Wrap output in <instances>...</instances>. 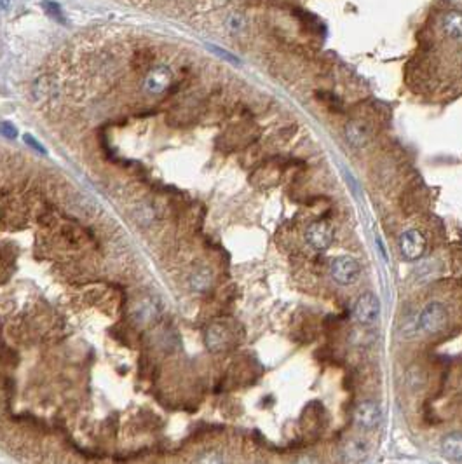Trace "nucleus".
I'll return each instance as SVG.
<instances>
[{
    "mask_svg": "<svg viewBox=\"0 0 462 464\" xmlns=\"http://www.w3.org/2000/svg\"><path fill=\"white\" fill-rule=\"evenodd\" d=\"M208 48H210V51H213L215 55H218V56H220V58L227 59V62H231V63H236V65H238V63H239V59L236 58L234 55H231V52H227V51H224V49L217 48V45H208Z\"/></svg>",
    "mask_w": 462,
    "mask_h": 464,
    "instance_id": "6ab92c4d",
    "label": "nucleus"
},
{
    "mask_svg": "<svg viewBox=\"0 0 462 464\" xmlns=\"http://www.w3.org/2000/svg\"><path fill=\"white\" fill-rule=\"evenodd\" d=\"M9 2L10 0H0V9H7V7H9Z\"/></svg>",
    "mask_w": 462,
    "mask_h": 464,
    "instance_id": "412c9836",
    "label": "nucleus"
},
{
    "mask_svg": "<svg viewBox=\"0 0 462 464\" xmlns=\"http://www.w3.org/2000/svg\"><path fill=\"white\" fill-rule=\"evenodd\" d=\"M154 313H155V309H154V304H150V302H142L140 304L138 307H136V313H135V316H136V320L140 321V323H147V321H150L152 320V316H154Z\"/></svg>",
    "mask_w": 462,
    "mask_h": 464,
    "instance_id": "4468645a",
    "label": "nucleus"
},
{
    "mask_svg": "<svg viewBox=\"0 0 462 464\" xmlns=\"http://www.w3.org/2000/svg\"><path fill=\"white\" fill-rule=\"evenodd\" d=\"M42 9L45 10V14H48L49 17L59 21V23H65V17H63V13H62V7H59L56 2H51V0H44V2H42Z\"/></svg>",
    "mask_w": 462,
    "mask_h": 464,
    "instance_id": "2eb2a0df",
    "label": "nucleus"
},
{
    "mask_svg": "<svg viewBox=\"0 0 462 464\" xmlns=\"http://www.w3.org/2000/svg\"><path fill=\"white\" fill-rule=\"evenodd\" d=\"M304 239L312 250L316 251L328 250L330 244L333 243V227L324 220L312 222V224L305 229Z\"/></svg>",
    "mask_w": 462,
    "mask_h": 464,
    "instance_id": "20e7f679",
    "label": "nucleus"
},
{
    "mask_svg": "<svg viewBox=\"0 0 462 464\" xmlns=\"http://www.w3.org/2000/svg\"><path fill=\"white\" fill-rule=\"evenodd\" d=\"M227 27L231 31H241L245 28V17L241 14H232L227 20Z\"/></svg>",
    "mask_w": 462,
    "mask_h": 464,
    "instance_id": "dca6fc26",
    "label": "nucleus"
},
{
    "mask_svg": "<svg viewBox=\"0 0 462 464\" xmlns=\"http://www.w3.org/2000/svg\"><path fill=\"white\" fill-rule=\"evenodd\" d=\"M368 454V445L361 438H354V440H349L344 447V458L347 461H361Z\"/></svg>",
    "mask_w": 462,
    "mask_h": 464,
    "instance_id": "ddd939ff",
    "label": "nucleus"
},
{
    "mask_svg": "<svg viewBox=\"0 0 462 464\" xmlns=\"http://www.w3.org/2000/svg\"><path fill=\"white\" fill-rule=\"evenodd\" d=\"M344 134H345V140H347V143L354 148L366 147L370 141L368 126H366V122H363V120H358V119L349 120V122L345 124Z\"/></svg>",
    "mask_w": 462,
    "mask_h": 464,
    "instance_id": "1a4fd4ad",
    "label": "nucleus"
},
{
    "mask_svg": "<svg viewBox=\"0 0 462 464\" xmlns=\"http://www.w3.org/2000/svg\"><path fill=\"white\" fill-rule=\"evenodd\" d=\"M197 463H224V458L218 452L210 451L204 452V456H201V458H197Z\"/></svg>",
    "mask_w": 462,
    "mask_h": 464,
    "instance_id": "a211bd4d",
    "label": "nucleus"
},
{
    "mask_svg": "<svg viewBox=\"0 0 462 464\" xmlns=\"http://www.w3.org/2000/svg\"><path fill=\"white\" fill-rule=\"evenodd\" d=\"M0 134L13 140V138L17 136V129L13 122H7V120H3V122H0Z\"/></svg>",
    "mask_w": 462,
    "mask_h": 464,
    "instance_id": "f3484780",
    "label": "nucleus"
},
{
    "mask_svg": "<svg viewBox=\"0 0 462 464\" xmlns=\"http://www.w3.org/2000/svg\"><path fill=\"white\" fill-rule=\"evenodd\" d=\"M213 271L208 267H199L197 271L192 272V276H190V288L194 290V292H199V293H204L208 292V290L211 288V285H213Z\"/></svg>",
    "mask_w": 462,
    "mask_h": 464,
    "instance_id": "f8f14e48",
    "label": "nucleus"
},
{
    "mask_svg": "<svg viewBox=\"0 0 462 464\" xmlns=\"http://www.w3.org/2000/svg\"><path fill=\"white\" fill-rule=\"evenodd\" d=\"M380 419H382V409L373 400H366L356 407L354 421L363 430H375L380 424Z\"/></svg>",
    "mask_w": 462,
    "mask_h": 464,
    "instance_id": "0eeeda50",
    "label": "nucleus"
},
{
    "mask_svg": "<svg viewBox=\"0 0 462 464\" xmlns=\"http://www.w3.org/2000/svg\"><path fill=\"white\" fill-rule=\"evenodd\" d=\"M442 28L450 38L459 41L462 38V13L461 10H449L442 20Z\"/></svg>",
    "mask_w": 462,
    "mask_h": 464,
    "instance_id": "9b49d317",
    "label": "nucleus"
},
{
    "mask_svg": "<svg viewBox=\"0 0 462 464\" xmlns=\"http://www.w3.org/2000/svg\"><path fill=\"white\" fill-rule=\"evenodd\" d=\"M449 323V309L440 300L426 304L417 318V327L429 335L440 334Z\"/></svg>",
    "mask_w": 462,
    "mask_h": 464,
    "instance_id": "f257e3e1",
    "label": "nucleus"
},
{
    "mask_svg": "<svg viewBox=\"0 0 462 464\" xmlns=\"http://www.w3.org/2000/svg\"><path fill=\"white\" fill-rule=\"evenodd\" d=\"M23 140H24V143L30 145V147L34 148V150L41 152V154H48V150H45V148H44V145H42L41 141L35 140V136H31V134H24Z\"/></svg>",
    "mask_w": 462,
    "mask_h": 464,
    "instance_id": "aec40b11",
    "label": "nucleus"
},
{
    "mask_svg": "<svg viewBox=\"0 0 462 464\" xmlns=\"http://www.w3.org/2000/svg\"><path fill=\"white\" fill-rule=\"evenodd\" d=\"M352 316L363 327H370L375 323L380 316V300L373 293L366 292L358 297L354 307H352Z\"/></svg>",
    "mask_w": 462,
    "mask_h": 464,
    "instance_id": "7ed1b4c3",
    "label": "nucleus"
},
{
    "mask_svg": "<svg viewBox=\"0 0 462 464\" xmlns=\"http://www.w3.org/2000/svg\"><path fill=\"white\" fill-rule=\"evenodd\" d=\"M440 452L445 459L449 461H462V433L459 431H452V433H447L445 437L440 442Z\"/></svg>",
    "mask_w": 462,
    "mask_h": 464,
    "instance_id": "9d476101",
    "label": "nucleus"
},
{
    "mask_svg": "<svg viewBox=\"0 0 462 464\" xmlns=\"http://www.w3.org/2000/svg\"><path fill=\"white\" fill-rule=\"evenodd\" d=\"M204 342L211 353H222L231 344V332L225 325L213 323L208 327L206 334H204Z\"/></svg>",
    "mask_w": 462,
    "mask_h": 464,
    "instance_id": "6e6552de",
    "label": "nucleus"
},
{
    "mask_svg": "<svg viewBox=\"0 0 462 464\" xmlns=\"http://www.w3.org/2000/svg\"><path fill=\"white\" fill-rule=\"evenodd\" d=\"M400 251L405 260H419L426 251V237L417 229H407L400 236Z\"/></svg>",
    "mask_w": 462,
    "mask_h": 464,
    "instance_id": "39448f33",
    "label": "nucleus"
},
{
    "mask_svg": "<svg viewBox=\"0 0 462 464\" xmlns=\"http://www.w3.org/2000/svg\"><path fill=\"white\" fill-rule=\"evenodd\" d=\"M173 83V72L166 65H155L147 72L145 80H143V90L152 97H159L164 91L169 90Z\"/></svg>",
    "mask_w": 462,
    "mask_h": 464,
    "instance_id": "423d86ee",
    "label": "nucleus"
},
{
    "mask_svg": "<svg viewBox=\"0 0 462 464\" xmlns=\"http://www.w3.org/2000/svg\"><path fill=\"white\" fill-rule=\"evenodd\" d=\"M330 272L331 278L335 279V283L342 286H349L354 285L356 281L361 276V265L356 258L347 257V255H342V257H337L331 260L330 264Z\"/></svg>",
    "mask_w": 462,
    "mask_h": 464,
    "instance_id": "f03ea898",
    "label": "nucleus"
}]
</instances>
